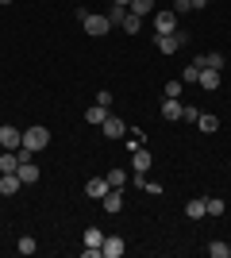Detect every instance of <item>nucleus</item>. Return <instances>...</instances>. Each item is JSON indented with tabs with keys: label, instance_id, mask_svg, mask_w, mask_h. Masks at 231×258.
<instances>
[{
	"label": "nucleus",
	"instance_id": "nucleus-35",
	"mask_svg": "<svg viewBox=\"0 0 231 258\" xmlns=\"http://www.w3.org/2000/svg\"><path fill=\"white\" fill-rule=\"evenodd\" d=\"M112 4H123V8H127V4H131V0H112Z\"/></svg>",
	"mask_w": 231,
	"mask_h": 258
},
{
	"label": "nucleus",
	"instance_id": "nucleus-13",
	"mask_svg": "<svg viewBox=\"0 0 231 258\" xmlns=\"http://www.w3.org/2000/svg\"><path fill=\"white\" fill-rule=\"evenodd\" d=\"M131 166H135V173H146V170H150V151H146V147L131 151Z\"/></svg>",
	"mask_w": 231,
	"mask_h": 258
},
{
	"label": "nucleus",
	"instance_id": "nucleus-14",
	"mask_svg": "<svg viewBox=\"0 0 231 258\" xmlns=\"http://www.w3.org/2000/svg\"><path fill=\"white\" fill-rule=\"evenodd\" d=\"M197 66H200V70H223V54H220V50L200 54V58H197Z\"/></svg>",
	"mask_w": 231,
	"mask_h": 258
},
{
	"label": "nucleus",
	"instance_id": "nucleus-31",
	"mask_svg": "<svg viewBox=\"0 0 231 258\" xmlns=\"http://www.w3.org/2000/svg\"><path fill=\"white\" fill-rule=\"evenodd\" d=\"M197 116H200V108H181V119H193V123H197Z\"/></svg>",
	"mask_w": 231,
	"mask_h": 258
},
{
	"label": "nucleus",
	"instance_id": "nucleus-11",
	"mask_svg": "<svg viewBox=\"0 0 231 258\" xmlns=\"http://www.w3.org/2000/svg\"><path fill=\"white\" fill-rule=\"evenodd\" d=\"M16 173H20V181H23V185H35V181H39V166H35L31 158L20 162V170H16Z\"/></svg>",
	"mask_w": 231,
	"mask_h": 258
},
{
	"label": "nucleus",
	"instance_id": "nucleus-32",
	"mask_svg": "<svg viewBox=\"0 0 231 258\" xmlns=\"http://www.w3.org/2000/svg\"><path fill=\"white\" fill-rule=\"evenodd\" d=\"M177 93H181V81H170V85H166V97L177 100Z\"/></svg>",
	"mask_w": 231,
	"mask_h": 258
},
{
	"label": "nucleus",
	"instance_id": "nucleus-9",
	"mask_svg": "<svg viewBox=\"0 0 231 258\" xmlns=\"http://www.w3.org/2000/svg\"><path fill=\"white\" fill-rule=\"evenodd\" d=\"M100 205H104V212H108V216H116L123 208V193H120V189H108V193L100 197Z\"/></svg>",
	"mask_w": 231,
	"mask_h": 258
},
{
	"label": "nucleus",
	"instance_id": "nucleus-26",
	"mask_svg": "<svg viewBox=\"0 0 231 258\" xmlns=\"http://www.w3.org/2000/svg\"><path fill=\"white\" fill-rule=\"evenodd\" d=\"M100 243H104V231H100V227H89L85 231V247H100Z\"/></svg>",
	"mask_w": 231,
	"mask_h": 258
},
{
	"label": "nucleus",
	"instance_id": "nucleus-34",
	"mask_svg": "<svg viewBox=\"0 0 231 258\" xmlns=\"http://www.w3.org/2000/svg\"><path fill=\"white\" fill-rule=\"evenodd\" d=\"M189 4H193V8H208V0H189Z\"/></svg>",
	"mask_w": 231,
	"mask_h": 258
},
{
	"label": "nucleus",
	"instance_id": "nucleus-24",
	"mask_svg": "<svg viewBox=\"0 0 231 258\" xmlns=\"http://www.w3.org/2000/svg\"><path fill=\"white\" fill-rule=\"evenodd\" d=\"M108 20H112V27H120V23L127 20V8H123V4H112V12H108Z\"/></svg>",
	"mask_w": 231,
	"mask_h": 258
},
{
	"label": "nucleus",
	"instance_id": "nucleus-27",
	"mask_svg": "<svg viewBox=\"0 0 231 258\" xmlns=\"http://www.w3.org/2000/svg\"><path fill=\"white\" fill-rule=\"evenodd\" d=\"M197 77H200V66H197V62H189V66H185V81H181V85H193Z\"/></svg>",
	"mask_w": 231,
	"mask_h": 258
},
{
	"label": "nucleus",
	"instance_id": "nucleus-2",
	"mask_svg": "<svg viewBox=\"0 0 231 258\" xmlns=\"http://www.w3.org/2000/svg\"><path fill=\"white\" fill-rule=\"evenodd\" d=\"M46 143H50V131H46L43 123H35V127H23V151L39 154V151H46Z\"/></svg>",
	"mask_w": 231,
	"mask_h": 258
},
{
	"label": "nucleus",
	"instance_id": "nucleus-17",
	"mask_svg": "<svg viewBox=\"0 0 231 258\" xmlns=\"http://www.w3.org/2000/svg\"><path fill=\"white\" fill-rule=\"evenodd\" d=\"M108 116H112V112H108L104 104H93V108H85V119H89V123H104Z\"/></svg>",
	"mask_w": 231,
	"mask_h": 258
},
{
	"label": "nucleus",
	"instance_id": "nucleus-10",
	"mask_svg": "<svg viewBox=\"0 0 231 258\" xmlns=\"http://www.w3.org/2000/svg\"><path fill=\"white\" fill-rule=\"evenodd\" d=\"M197 85L204 89V93H212V89H220V70H200Z\"/></svg>",
	"mask_w": 231,
	"mask_h": 258
},
{
	"label": "nucleus",
	"instance_id": "nucleus-6",
	"mask_svg": "<svg viewBox=\"0 0 231 258\" xmlns=\"http://www.w3.org/2000/svg\"><path fill=\"white\" fill-rule=\"evenodd\" d=\"M123 250H127V243H123L120 235H104V243H100V254L104 258H120Z\"/></svg>",
	"mask_w": 231,
	"mask_h": 258
},
{
	"label": "nucleus",
	"instance_id": "nucleus-5",
	"mask_svg": "<svg viewBox=\"0 0 231 258\" xmlns=\"http://www.w3.org/2000/svg\"><path fill=\"white\" fill-rule=\"evenodd\" d=\"M0 147H4V151H20L23 147V131L12 127V123H4V127H0Z\"/></svg>",
	"mask_w": 231,
	"mask_h": 258
},
{
	"label": "nucleus",
	"instance_id": "nucleus-1",
	"mask_svg": "<svg viewBox=\"0 0 231 258\" xmlns=\"http://www.w3.org/2000/svg\"><path fill=\"white\" fill-rule=\"evenodd\" d=\"M77 20L85 23V35H93V39H100V35H108L112 31V20H108V12H104V16H93V12H77Z\"/></svg>",
	"mask_w": 231,
	"mask_h": 258
},
{
	"label": "nucleus",
	"instance_id": "nucleus-30",
	"mask_svg": "<svg viewBox=\"0 0 231 258\" xmlns=\"http://www.w3.org/2000/svg\"><path fill=\"white\" fill-rule=\"evenodd\" d=\"M97 104H104V108H112V93H108V89H100V93H97Z\"/></svg>",
	"mask_w": 231,
	"mask_h": 258
},
{
	"label": "nucleus",
	"instance_id": "nucleus-28",
	"mask_svg": "<svg viewBox=\"0 0 231 258\" xmlns=\"http://www.w3.org/2000/svg\"><path fill=\"white\" fill-rule=\"evenodd\" d=\"M35 250H39V243H35L31 235H23L20 239V254H35Z\"/></svg>",
	"mask_w": 231,
	"mask_h": 258
},
{
	"label": "nucleus",
	"instance_id": "nucleus-7",
	"mask_svg": "<svg viewBox=\"0 0 231 258\" xmlns=\"http://www.w3.org/2000/svg\"><path fill=\"white\" fill-rule=\"evenodd\" d=\"M100 131H104L108 139H123V135H127V123H123L120 116H108L104 123H100Z\"/></svg>",
	"mask_w": 231,
	"mask_h": 258
},
{
	"label": "nucleus",
	"instance_id": "nucleus-3",
	"mask_svg": "<svg viewBox=\"0 0 231 258\" xmlns=\"http://www.w3.org/2000/svg\"><path fill=\"white\" fill-rule=\"evenodd\" d=\"M185 43H189V35H185V31H174V35H154V46H158V54H177Z\"/></svg>",
	"mask_w": 231,
	"mask_h": 258
},
{
	"label": "nucleus",
	"instance_id": "nucleus-16",
	"mask_svg": "<svg viewBox=\"0 0 231 258\" xmlns=\"http://www.w3.org/2000/svg\"><path fill=\"white\" fill-rule=\"evenodd\" d=\"M127 12H131V16H139V20H146V16L154 12V0H131V4H127Z\"/></svg>",
	"mask_w": 231,
	"mask_h": 258
},
{
	"label": "nucleus",
	"instance_id": "nucleus-20",
	"mask_svg": "<svg viewBox=\"0 0 231 258\" xmlns=\"http://www.w3.org/2000/svg\"><path fill=\"white\" fill-rule=\"evenodd\" d=\"M104 177H108V185H112V189H123V181H127V173H123L120 166H112V170L104 173Z\"/></svg>",
	"mask_w": 231,
	"mask_h": 258
},
{
	"label": "nucleus",
	"instance_id": "nucleus-33",
	"mask_svg": "<svg viewBox=\"0 0 231 258\" xmlns=\"http://www.w3.org/2000/svg\"><path fill=\"white\" fill-rule=\"evenodd\" d=\"M189 8H193V4H189V0H174V12H177V16H185Z\"/></svg>",
	"mask_w": 231,
	"mask_h": 258
},
{
	"label": "nucleus",
	"instance_id": "nucleus-25",
	"mask_svg": "<svg viewBox=\"0 0 231 258\" xmlns=\"http://www.w3.org/2000/svg\"><path fill=\"white\" fill-rule=\"evenodd\" d=\"M120 27H123V31H127V35H139V27H143V20H139V16H131V12H127V20H123Z\"/></svg>",
	"mask_w": 231,
	"mask_h": 258
},
{
	"label": "nucleus",
	"instance_id": "nucleus-36",
	"mask_svg": "<svg viewBox=\"0 0 231 258\" xmlns=\"http://www.w3.org/2000/svg\"><path fill=\"white\" fill-rule=\"evenodd\" d=\"M0 4H12V0H0Z\"/></svg>",
	"mask_w": 231,
	"mask_h": 258
},
{
	"label": "nucleus",
	"instance_id": "nucleus-22",
	"mask_svg": "<svg viewBox=\"0 0 231 258\" xmlns=\"http://www.w3.org/2000/svg\"><path fill=\"white\" fill-rule=\"evenodd\" d=\"M185 216H189V220H204V201H189Z\"/></svg>",
	"mask_w": 231,
	"mask_h": 258
},
{
	"label": "nucleus",
	"instance_id": "nucleus-8",
	"mask_svg": "<svg viewBox=\"0 0 231 258\" xmlns=\"http://www.w3.org/2000/svg\"><path fill=\"white\" fill-rule=\"evenodd\" d=\"M112 185H108V177H89L85 181V197H93V201H100V197L108 193Z\"/></svg>",
	"mask_w": 231,
	"mask_h": 258
},
{
	"label": "nucleus",
	"instance_id": "nucleus-15",
	"mask_svg": "<svg viewBox=\"0 0 231 258\" xmlns=\"http://www.w3.org/2000/svg\"><path fill=\"white\" fill-rule=\"evenodd\" d=\"M16 170H20V151L0 154V173H16Z\"/></svg>",
	"mask_w": 231,
	"mask_h": 258
},
{
	"label": "nucleus",
	"instance_id": "nucleus-23",
	"mask_svg": "<svg viewBox=\"0 0 231 258\" xmlns=\"http://www.w3.org/2000/svg\"><path fill=\"white\" fill-rule=\"evenodd\" d=\"M223 208H227V205H223L220 197H212V201H204V216H223Z\"/></svg>",
	"mask_w": 231,
	"mask_h": 258
},
{
	"label": "nucleus",
	"instance_id": "nucleus-21",
	"mask_svg": "<svg viewBox=\"0 0 231 258\" xmlns=\"http://www.w3.org/2000/svg\"><path fill=\"white\" fill-rule=\"evenodd\" d=\"M208 254L212 258H231V247L223 243V239H216V243H208Z\"/></svg>",
	"mask_w": 231,
	"mask_h": 258
},
{
	"label": "nucleus",
	"instance_id": "nucleus-18",
	"mask_svg": "<svg viewBox=\"0 0 231 258\" xmlns=\"http://www.w3.org/2000/svg\"><path fill=\"white\" fill-rule=\"evenodd\" d=\"M197 127H200V131H204V135H212V131L220 127V119L212 116V112H200V116H197Z\"/></svg>",
	"mask_w": 231,
	"mask_h": 258
},
{
	"label": "nucleus",
	"instance_id": "nucleus-29",
	"mask_svg": "<svg viewBox=\"0 0 231 258\" xmlns=\"http://www.w3.org/2000/svg\"><path fill=\"white\" fill-rule=\"evenodd\" d=\"M127 147L139 151V147H143V131H127Z\"/></svg>",
	"mask_w": 231,
	"mask_h": 258
},
{
	"label": "nucleus",
	"instance_id": "nucleus-4",
	"mask_svg": "<svg viewBox=\"0 0 231 258\" xmlns=\"http://www.w3.org/2000/svg\"><path fill=\"white\" fill-rule=\"evenodd\" d=\"M177 31V12H154V35H174Z\"/></svg>",
	"mask_w": 231,
	"mask_h": 258
},
{
	"label": "nucleus",
	"instance_id": "nucleus-19",
	"mask_svg": "<svg viewBox=\"0 0 231 258\" xmlns=\"http://www.w3.org/2000/svg\"><path fill=\"white\" fill-rule=\"evenodd\" d=\"M162 119H170V123H174V119H181V104H177L174 97H166V104H162Z\"/></svg>",
	"mask_w": 231,
	"mask_h": 258
},
{
	"label": "nucleus",
	"instance_id": "nucleus-12",
	"mask_svg": "<svg viewBox=\"0 0 231 258\" xmlns=\"http://www.w3.org/2000/svg\"><path fill=\"white\" fill-rule=\"evenodd\" d=\"M20 173H0V193L4 197H12V193H20Z\"/></svg>",
	"mask_w": 231,
	"mask_h": 258
}]
</instances>
